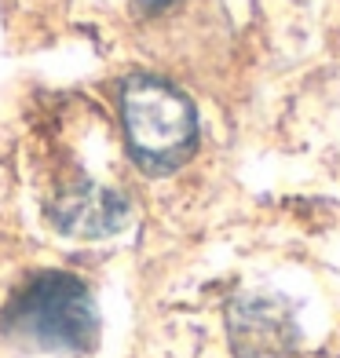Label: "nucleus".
<instances>
[{"label": "nucleus", "mask_w": 340, "mask_h": 358, "mask_svg": "<svg viewBox=\"0 0 340 358\" xmlns=\"http://www.w3.org/2000/svg\"><path fill=\"white\" fill-rule=\"evenodd\" d=\"M121 128L128 154L143 172H176L198 146V113L183 92L154 77H128L121 85Z\"/></svg>", "instance_id": "f257e3e1"}, {"label": "nucleus", "mask_w": 340, "mask_h": 358, "mask_svg": "<svg viewBox=\"0 0 340 358\" xmlns=\"http://www.w3.org/2000/svg\"><path fill=\"white\" fill-rule=\"evenodd\" d=\"M165 4H172V0H139V8H143V11H150V15H154V11H161Z\"/></svg>", "instance_id": "7ed1b4c3"}, {"label": "nucleus", "mask_w": 340, "mask_h": 358, "mask_svg": "<svg viewBox=\"0 0 340 358\" xmlns=\"http://www.w3.org/2000/svg\"><path fill=\"white\" fill-rule=\"evenodd\" d=\"M4 329L41 351H88L99 336V315L88 285L62 271L34 274L11 296Z\"/></svg>", "instance_id": "f03ea898"}]
</instances>
